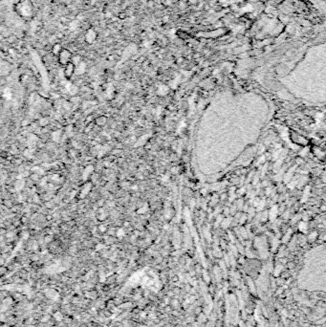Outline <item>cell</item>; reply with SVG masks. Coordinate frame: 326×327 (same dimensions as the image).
I'll use <instances>...</instances> for the list:
<instances>
[{
	"instance_id": "obj_1",
	"label": "cell",
	"mask_w": 326,
	"mask_h": 327,
	"mask_svg": "<svg viewBox=\"0 0 326 327\" xmlns=\"http://www.w3.org/2000/svg\"><path fill=\"white\" fill-rule=\"evenodd\" d=\"M70 56H71L70 52H68L67 50H63L62 52H60V62L68 64Z\"/></svg>"
},
{
	"instance_id": "obj_5",
	"label": "cell",
	"mask_w": 326,
	"mask_h": 327,
	"mask_svg": "<svg viewBox=\"0 0 326 327\" xmlns=\"http://www.w3.org/2000/svg\"><path fill=\"white\" fill-rule=\"evenodd\" d=\"M317 233L316 232H312V233H311L310 235H309V240L314 241V240H315L316 238H317Z\"/></svg>"
},
{
	"instance_id": "obj_3",
	"label": "cell",
	"mask_w": 326,
	"mask_h": 327,
	"mask_svg": "<svg viewBox=\"0 0 326 327\" xmlns=\"http://www.w3.org/2000/svg\"><path fill=\"white\" fill-rule=\"evenodd\" d=\"M278 206H274V207H273V208L271 209V211H270V214H269V217H270V219H271L272 221H274V220L275 219L276 215H278Z\"/></svg>"
},
{
	"instance_id": "obj_2",
	"label": "cell",
	"mask_w": 326,
	"mask_h": 327,
	"mask_svg": "<svg viewBox=\"0 0 326 327\" xmlns=\"http://www.w3.org/2000/svg\"><path fill=\"white\" fill-rule=\"evenodd\" d=\"M74 70H75L74 64H73V63L66 64V68H65V76H66V77H71V75L73 74Z\"/></svg>"
},
{
	"instance_id": "obj_4",
	"label": "cell",
	"mask_w": 326,
	"mask_h": 327,
	"mask_svg": "<svg viewBox=\"0 0 326 327\" xmlns=\"http://www.w3.org/2000/svg\"><path fill=\"white\" fill-rule=\"evenodd\" d=\"M299 229L300 232H306L307 230V225L305 222H300L299 225Z\"/></svg>"
}]
</instances>
